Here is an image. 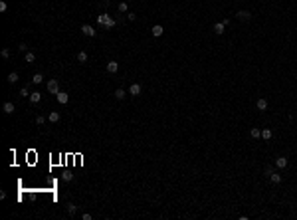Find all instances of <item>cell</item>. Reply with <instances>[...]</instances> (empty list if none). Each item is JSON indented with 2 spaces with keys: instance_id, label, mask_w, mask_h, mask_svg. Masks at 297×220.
Returning a JSON list of instances; mask_svg holds the SVG:
<instances>
[{
  "instance_id": "cell-14",
  "label": "cell",
  "mask_w": 297,
  "mask_h": 220,
  "mask_svg": "<svg viewBox=\"0 0 297 220\" xmlns=\"http://www.w3.org/2000/svg\"><path fill=\"white\" fill-rule=\"evenodd\" d=\"M115 24H117V22H115L113 18H109V16H107V18H105V22H103V26H105V28H107V30L115 28Z\"/></svg>"
},
{
  "instance_id": "cell-4",
  "label": "cell",
  "mask_w": 297,
  "mask_h": 220,
  "mask_svg": "<svg viewBox=\"0 0 297 220\" xmlns=\"http://www.w3.org/2000/svg\"><path fill=\"white\" fill-rule=\"evenodd\" d=\"M48 91H50V93H57V91H60L57 79H50V82H48Z\"/></svg>"
},
{
  "instance_id": "cell-27",
  "label": "cell",
  "mask_w": 297,
  "mask_h": 220,
  "mask_svg": "<svg viewBox=\"0 0 297 220\" xmlns=\"http://www.w3.org/2000/svg\"><path fill=\"white\" fill-rule=\"evenodd\" d=\"M0 56L4 57V60H8V57H10V50H8V48H2V52H0Z\"/></svg>"
},
{
  "instance_id": "cell-20",
  "label": "cell",
  "mask_w": 297,
  "mask_h": 220,
  "mask_svg": "<svg viewBox=\"0 0 297 220\" xmlns=\"http://www.w3.org/2000/svg\"><path fill=\"white\" fill-rule=\"evenodd\" d=\"M271 137H274V133H271V129H264V131H261V139H264V141H269Z\"/></svg>"
},
{
  "instance_id": "cell-23",
  "label": "cell",
  "mask_w": 297,
  "mask_h": 220,
  "mask_svg": "<svg viewBox=\"0 0 297 220\" xmlns=\"http://www.w3.org/2000/svg\"><path fill=\"white\" fill-rule=\"evenodd\" d=\"M250 135H252V139H259V137H261V131H259V129H255V127H254V129L250 131Z\"/></svg>"
},
{
  "instance_id": "cell-18",
  "label": "cell",
  "mask_w": 297,
  "mask_h": 220,
  "mask_svg": "<svg viewBox=\"0 0 297 220\" xmlns=\"http://www.w3.org/2000/svg\"><path fill=\"white\" fill-rule=\"evenodd\" d=\"M6 79H8V83H16L18 82V72H10Z\"/></svg>"
},
{
  "instance_id": "cell-29",
  "label": "cell",
  "mask_w": 297,
  "mask_h": 220,
  "mask_svg": "<svg viewBox=\"0 0 297 220\" xmlns=\"http://www.w3.org/2000/svg\"><path fill=\"white\" fill-rule=\"evenodd\" d=\"M18 50H20V52H24V54H26V52H28V46H26V44H20V46H18Z\"/></svg>"
},
{
  "instance_id": "cell-28",
  "label": "cell",
  "mask_w": 297,
  "mask_h": 220,
  "mask_svg": "<svg viewBox=\"0 0 297 220\" xmlns=\"http://www.w3.org/2000/svg\"><path fill=\"white\" fill-rule=\"evenodd\" d=\"M20 97H30V93H28V87H22V89H20Z\"/></svg>"
},
{
  "instance_id": "cell-3",
  "label": "cell",
  "mask_w": 297,
  "mask_h": 220,
  "mask_svg": "<svg viewBox=\"0 0 297 220\" xmlns=\"http://www.w3.org/2000/svg\"><path fill=\"white\" fill-rule=\"evenodd\" d=\"M56 99H57V103H61V105H66L67 101H70V95H67L66 91H57V93H56Z\"/></svg>"
},
{
  "instance_id": "cell-25",
  "label": "cell",
  "mask_w": 297,
  "mask_h": 220,
  "mask_svg": "<svg viewBox=\"0 0 297 220\" xmlns=\"http://www.w3.org/2000/svg\"><path fill=\"white\" fill-rule=\"evenodd\" d=\"M61 178H63L66 182H71V181H73V175H71V172H63V175H61Z\"/></svg>"
},
{
  "instance_id": "cell-9",
  "label": "cell",
  "mask_w": 297,
  "mask_h": 220,
  "mask_svg": "<svg viewBox=\"0 0 297 220\" xmlns=\"http://www.w3.org/2000/svg\"><path fill=\"white\" fill-rule=\"evenodd\" d=\"M255 107H258L259 111H265V109H268V99L259 97V99H258V103H255Z\"/></svg>"
},
{
  "instance_id": "cell-31",
  "label": "cell",
  "mask_w": 297,
  "mask_h": 220,
  "mask_svg": "<svg viewBox=\"0 0 297 220\" xmlns=\"http://www.w3.org/2000/svg\"><path fill=\"white\" fill-rule=\"evenodd\" d=\"M6 8H8V4L2 0V2H0V12H6Z\"/></svg>"
},
{
  "instance_id": "cell-16",
  "label": "cell",
  "mask_w": 297,
  "mask_h": 220,
  "mask_svg": "<svg viewBox=\"0 0 297 220\" xmlns=\"http://www.w3.org/2000/svg\"><path fill=\"white\" fill-rule=\"evenodd\" d=\"M48 121H50V123H57V121H60V113H57V111H52L50 117H48Z\"/></svg>"
},
{
  "instance_id": "cell-6",
  "label": "cell",
  "mask_w": 297,
  "mask_h": 220,
  "mask_svg": "<svg viewBox=\"0 0 297 220\" xmlns=\"http://www.w3.org/2000/svg\"><path fill=\"white\" fill-rule=\"evenodd\" d=\"M141 91H143L141 83H131V87H129V93H131V95H141Z\"/></svg>"
},
{
  "instance_id": "cell-19",
  "label": "cell",
  "mask_w": 297,
  "mask_h": 220,
  "mask_svg": "<svg viewBox=\"0 0 297 220\" xmlns=\"http://www.w3.org/2000/svg\"><path fill=\"white\" fill-rule=\"evenodd\" d=\"M76 60H77L79 64H85V62H87V54H85V52H77Z\"/></svg>"
},
{
  "instance_id": "cell-15",
  "label": "cell",
  "mask_w": 297,
  "mask_h": 220,
  "mask_svg": "<svg viewBox=\"0 0 297 220\" xmlns=\"http://www.w3.org/2000/svg\"><path fill=\"white\" fill-rule=\"evenodd\" d=\"M113 95H115V99H119V101H121L123 97L127 95V93H125V89H123V87H119V89H115V93H113Z\"/></svg>"
},
{
  "instance_id": "cell-8",
  "label": "cell",
  "mask_w": 297,
  "mask_h": 220,
  "mask_svg": "<svg viewBox=\"0 0 297 220\" xmlns=\"http://www.w3.org/2000/svg\"><path fill=\"white\" fill-rule=\"evenodd\" d=\"M162 34H165V28H162V26H160V24L153 26V36H155V38H160Z\"/></svg>"
},
{
  "instance_id": "cell-7",
  "label": "cell",
  "mask_w": 297,
  "mask_h": 220,
  "mask_svg": "<svg viewBox=\"0 0 297 220\" xmlns=\"http://www.w3.org/2000/svg\"><path fill=\"white\" fill-rule=\"evenodd\" d=\"M117 70H119V64L115 62V60L107 62V73H117Z\"/></svg>"
},
{
  "instance_id": "cell-2",
  "label": "cell",
  "mask_w": 297,
  "mask_h": 220,
  "mask_svg": "<svg viewBox=\"0 0 297 220\" xmlns=\"http://www.w3.org/2000/svg\"><path fill=\"white\" fill-rule=\"evenodd\" d=\"M81 34H83V36H87V38H93V36H95V30H93V26L83 24V26H81Z\"/></svg>"
},
{
  "instance_id": "cell-30",
  "label": "cell",
  "mask_w": 297,
  "mask_h": 220,
  "mask_svg": "<svg viewBox=\"0 0 297 220\" xmlns=\"http://www.w3.org/2000/svg\"><path fill=\"white\" fill-rule=\"evenodd\" d=\"M105 18H107V14H101V16H97V22H99V24H101V26H103Z\"/></svg>"
},
{
  "instance_id": "cell-22",
  "label": "cell",
  "mask_w": 297,
  "mask_h": 220,
  "mask_svg": "<svg viewBox=\"0 0 297 220\" xmlns=\"http://www.w3.org/2000/svg\"><path fill=\"white\" fill-rule=\"evenodd\" d=\"M119 12H123V14H127L129 12V4L127 2H121V4H119Z\"/></svg>"
},
{
  "instance_id": "cell-1",
  "label": "cell",
  "mask_w": 297,
  "mask_h": 220,
  "mask_svg": "<svg viewBox=\"0 0 297 220\" xmlns=\"http://www.w3.org/2000/svg\"><path fill=\"white\" fill-rule=\"evenodd\" d=\"M236 16H238V20H242V22H250V20H252L250 10H238Z\"/></svg>"
},
{
  "instance_id": "cell-32",
  "label": "cell",
  "mask_w": 297,
  "mask_h": 220,
  "mask_svg": "<svg viewBox=\"0 0 297 220\" xmlns=\"http://www.w3.org/2000/svg\"><path fill=\"white\" fill-rule=\"evenodd\" d=\"M127 18L129 20H135V18H137V14H135V12H127Z\"/></svg>"
},
{
  "instance_id": "cell-5",
  "label": "cell",
  "mask_w": 297,
  "mask_h": 220,
  "mask_svg": "<svg viewBox=\"0 0 297 220\" xmlns=\"http://www.w3.org/2000/svg\"><path fill=\"white\" fill-rule=\"evenodd\" d=\"M2 111H4L6 115H12L16 111V107H14V103H12V101H6L4 105H2Z\"/></svg>"
},
{
  "instance_id": "cell-33",
  "label": "cell",
  "mask_w": 297,
  "mask_h": 220,
  "mask_svg": "<svg viewBox=\"0 0 297 220\" xmlns=\"http://www.w3.org/2000/svg\"><path fill=\"white\" fill-rule=\"evenodd\" d=\"M36 123H38V125L44 123V117H42V115H38V117H36Z\"/></svg>"
},
{
  "instance_id": "cell-13",
  "label": "cell",
  "mask_w": 297,
  "mask_h": 220,
  "mask_svg": "<svg viewBox=\"0 0 297 220\" xmlns=\"http://www.w3.org/2000/svg\"><path fill=\"white\" fill-rule=\"evenodd\" d=\"M24 60H26V64H34L36 62V54L34 52H26L24 54Z\"/></svg>"
},
{
  "instance_id": "cell-21",
  "label": "cell",
  "mask_w": 297,
  "mask_h": 220,
  "mask_svg": "<svg viewBox=\"0 0 297 220\" xmlns=\"http://www.w3.org/2000/svg\"><path fill=\"white\" fill-rule=\"evenodd\" d=\"M42 82H44V76H42V73H34V77H32V83H36V85H40Z\"/></svg>"
},
{
  "instance_id": "cell-10",
  "label": "cell",
  "mask_w": 297,
  "mask_h": 220,
  "mask_svg": "<svg viewBox=\"0 0 297 220\" xmlns=\"http://www.w3.org/2000/svg\"><path fill=\"white\" fill-rule=\"evenodd\" d=\"M275 167H277V169H285V167H287V159H285V157H277V159H275Z\"/></svg>"
},
{
  "instance_id": "cell-11",
  "label": "cell",
  "mask_w": 297,
  "mask_h": 220,
  "mask_svg": "<svg viewBox=\"0 0 297 220\" xmlns=\"http://www.w3.org/2000/svg\"><path fill=\"white\" fill-rule=\"evenodd\" d=\"M224 30H226V24H224V22H216V24H214V32H216L218 36L224 34Z\"/></svg>"
},
{
  "instance_id": "cell-17",
  "label": "cell",
  "mask_w": 297,
  "mask_h": 220,
  "mask_svg": "<svg viewBox=\"0 0 297 220\" xmlns=\"http://www.w3.org/2000/svg\"><path fill=\"white\" fill-rule=\"evenodd\" d=\"M269 178H271V182H274V184H279V182H281V175H279V172H271V175H269Z\"/></svg>"
},
{
  "instance_id": "cell-24",
  "label": "cell",
  "mask_w": 297,
  "mask_h": 220,
  "mask_svg": "<svg viewBox=\"0 0 297 220\" xmlns=\"http://www.w3.org/2000/svg\"><path fill=\"white\" fill-rule=\"evenodd\" d=\"M67 212H70V214H76V212H77V206L73 204V202H70V204H67Z\"/></svg>"
},
{
  "instance_id": "cell-12",
  "label": "cell",
  "mask_w": 297,
  "mask_h": 220,
  "mask_svg": "<svg viewBox=\"0 0 297 220\" xmlns=\"http://www.w3.org/2000/svg\"><path fill=\"white\" fill-rule=\"evenodd\" d=\"M40 99H42V93H40V91H34V93H30V101H32L34 105H36V103H40Z\"/></svg>"
},
{
  "instance_id": "cell-26",
  "label": "cell",
  "mask_w": 297,
  "mask_h": 220,
  "mask_svg": "<svg viewBox=\"0 0 297 220\" xmlns=\"http://www.w3.org/2000/svg\"><path fill=\"white\" fill-rule=\"evenodd\" d=\"M264 172H265V177H269V175H271V172H275V169L271 167V165H268V167L264 169Z\"/></svg>"
}]
</instances>
